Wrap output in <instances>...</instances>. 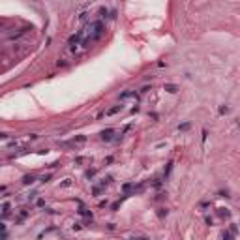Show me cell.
<instances>
[{
  "mask_svg": "<svg viewBox=\"0 0 240 240\" xmlns=\"http://www.w3.org/2000/svg\"><path fill=\"white\" fill-rule=\"evenodd\" d=\"M113 133H115V129H113V128L103 129V132H101V139H103V141H111V139H113Z\"/></svg>",
  "mask_w": 240,
  "mask_h": 240,
  "instance_id": "1",
  "label": "cell"
},
{
  "mask_svg": "<svg viewBox=\"0 0 240 240\" xmlns=\"http://www.w3.org/2000/svg\"><path fill=\"white\" fill-rule=\"evenodd\" d=\"M120 111H122V105H115V107H111V109H107V111H105V116H113V115H116Z\"/></svg>",
  "mask_w": 240,
  "mask_h": 240,
  "instance_id": "2",
  "label": "cell"
},
{
  "mask_svg": "<svg viewBox=\"0 0 240 240\" xmlns=\"http://www.w3.org/2000/svg\"><path fill=\"white\" fill-rule=\"evenodd\" d=\"M128 98H137L135 90H126V92H122V94H120V99H128Z\"/></svg>",
  "mask_w": 240,
  "mask_h": 240,
  "instance_id": "3",
  "label": "cell"
},
{
  "mask_svg": "<svg viewBox=\"0 0 240 240\" xmlns=\"http://www.w3.org/2000/svg\"><path fill=\"white\" fill-rule=\"evenodd\" d=\"M163 88H165V90H167L169 94H174V92H178V88H176V84H171V83H167V84L163 86Z\"/></svg>",
  "mask_w": 240,
  "mask_h": 240,
  "instance_id": "4",
  "label": "cell"
},
{
  "mask_svg": "<svg viewBox=\"0 0 240 240\" xmlns=\"http://www.w3.org/2000/svg\"><path fill=\"white\" fill-rule=\"evenodd\" d=\"M79 214H81V216H84V218H88V220L92 221V212H90V210H86V208H83V206H81V208H79Z\"/></svg>",
  "mask_w": 240,
  "mask_h": 240,
  "instance_id": "5",
  "label": "cell"
},
{
  "mask_svg": "<svg viewBox=\"0 0 240 240\" xmlns=\"http://www.w3.org/2000/svg\"><path fill=\"white\" fill-rule=\"evenodd\" d=\"M34 180H36V176H34V174H26V176H23V184H26V186H28V184H32Z\"/></svg>",
  "mask_w": 240,
  "mask_h": 240,
  "instance_id": "6",
  "label": "cell"
},
{
  "mask_svg": "<svg viewBox=\"0 0 240 240\" xmlns=\"http://www.w3.org/2000/svg\"><path fill=\"white\" fill-rule=\"evenodd\" d=\"M227 231H229L233 236H236V234H238V227H236V223H229V229H227Z\"/></svg>",
  "mask_w": 240,
  "mask_h": 240,
  "instance_id": "7",
  "label": "cell"
},
{
  "mask_svg": "<svg viewBox=\"0 0 240 240\" xmlns=\"http://www.w3.org/2000/svg\"><path fill=\"white\" fill-rule=\"evenodd\" d=\"M221 240H234V236H233L229 231H223V233H221Z\"/></svg>",
  "mask_w": 240,
  "mask_h": 240,
  "instance_id": "8",
  "label": "cell"
},
{
  "mask_svg": "<svg viewBox=\"0 0 240 240\" xmlns=\"http://www.w3.org/2000/svg\"><path fill=\"white\" fill-rule=\"evenodd\" d=\"M171 169H173V161H169V163H167V167L163 169V176H165V178L169 176V173H171Z\"/></svg>",
  "mask_w": 240,
  "mask_h": 240,
  "instance_id": "9",
  "label": "cell"
},
{
  "mask_svg": "<svg viewBox=\"0 0 240 240\" xmlns=\"http://www.w3.org/2000/svg\"><path fill=\"white\" fill-rule=\"evenodd\" d=\"M167 214H169L167 208H160V210H158V218H161V220H163V218H167Z\"/></svg>",
  "mask_w": 240,
  "mask_h": 240,
  "instance_id": "10",
  "label": "cell"
},
{
  "mask_svg": "<svg viewBox=\"0 0 240 240\" xmlns=\"http://www.w3.org/2000/svg\"><path fill=\"white\" fill-rule=\"evenodd\" d=\"M218 214H220L221 218H229V216H231V210H227V208H220V212H218Z\"/></svg>",
  "mask_w": 240,
  "mask_h": 240,
  "instance_id": "11",
  "label": "cell"
},
{
  "mask_svg": "<svg viewBox=\"0 0 240 240\" xmlns=\"http://www.w3.org/2000/svg\"><path fill=\"white\" fill-rule=\"evenodd\" d=\"M84 176H86V178H94V176H96V169H88V171L84 173Z\"/></svg>",
  "mask_w": 240,
  "mask_h": 240,
  "instance_id": "12",
  "label": "cell"
},
{
  "mask_svg": "<svg viewBox=\"0 0 240 240\" xmlns=\"http://www.w3.org/2000/svg\"><path fill=\"white\" fill-rule=\"evenodd\" d=\"M71 186V178H66L64 182H60V188H70Z\"/></svg>",
  "mask_w": 240,
  "mask_h": 240,
  "instance_id": "13",
  "label": "cell"
},
{
  "mask_svg": "<svg viewBox=\"0 0 240 240\" xmlns=\"http://www.w3.org/2000/svg\"><path fill=\"white\" fill-rule=\"evenodd\" d=\"M2 214H4V216H8V214H10V203L2 205Z\"/></svg>",
  "mask_w": 240,
  "mask_h": 240,
  "instance_id": "14",
  "label": "cell"
},
{
  "mask_svg": "<svg viewBox=\"0 0 240 240\" xmlns=\"http://www.w3.org/2000/svg\"><path fill=\"white\" fill-rule=\"evenodd\" d=\"M227 113H229V107L227 105H221L220 107V115H227Z\"/></svg>",
  "mask_w": 240,
  "mask_h": 240,
  "instance_id": "15",
  "label": "cell"
},
{
  "mask_svg": "<svg viewBox=\"0 0 240 240\" xmlns=\"http://www.w3.org/2000/svg\"><path fill=\"white\" fill-rule=\"evenodd\" d=\"M188 128H189V122H184V124H180V126H178V129H180V132H186Z\"/></svg>",
  "mask_w": 240,
  "mask_h": 240,
  "instance_id": "16",
  "label": "cell"
},
{
  "mask_svg": "<svg viewBox=\"0 0 240 240\" xmlns=\"http://www.w3.org/2000/svg\"><path fill=\"white\" fill-rule=\"evenodd\" d=\"M150 184L154 186V188H160V186H161V180H160V178H154V180H152Z\"/></svg>",
  "mask_w": 240,
  "mask_h": 240,
  "instance_id": "17",
  "label": "cell"
},
{
  "mask_svg": "<svg viewBox=\"0 0 240 240\" xmlns=\"http://www.w3.org/2000/svg\"><path fill=\"white\" fill-rule=\"evenodd\" d=\"M107 13H109L107 8H99V17H107Z\"/></svg>",
  "mask_w": 240,
  "mask_h": 240,
  "instance_id": "18",
  "label": "cell"
},
{
  "mask_svg": "<svg viewBox=\"0 0 240 240\" xmlns=\"http://www.w3.org/2000/svg\"><path fill=\"white\" fill-rule=\"evenodd\" d=\"M101 189H103V188H99V186H94V188H92V193H94V195H99V193H101Z\"/></svg>",
  "mask_w": 240,
  "mask_h": 240,
  "instance_id": "19",
  "label": "cell"
},
{
  "mask_svg": "<svg viewBox=\"0 0 240 240\" xmlns=\"http://www.w3.org/2000/svg\"><path fill=\"white\" fill-rule=\"evenodd\" d=\"M49 178H51V174H43V176H41L39 180H41L43 184H45V182H49Z\"/></svg>",
  "mask_w": 240,
  "mask_h": 240,
  "instance_id": "20",
  "label": "cell"
},
{
  "mask_svg": "<svg viewBox=\"0 0 240 240\" xmlns=\"http://www.w3.org/2000/svg\"><path fill=\"white\" fill-rule=\"evenodd\" d=\"M86 17H88V13H86V11H83V13H81V15H79V19H81V21H84V19H86Z\"/></svg>",
  "mask_w": 240,
  "mask_h": 240,
  "instance_id": "21",
  "label": "cell"
},
{
  "mask_svg": "<svg viewBox=\"0 0 240 240\" xmlns=\"http://www.w3.org/2000/svg\"><path fill=\"white\" fill-rule=\"evenodd\" d=\"M71 229H73V231H81V223H73Z\"/></svg>",
  "mask_w": 240,
  "mask_h": 240,
  "instance_id": "22",
  "label": "cell"
},
{
  "mask_svg": "<svg viewBox=\"0 0 240 240\" xmlns=\"http://www.w3.org/2000/svg\"><path fill=\"white\" fill-rule=\"evenodd\" d=\"M107 231H115V223H109L107 225Z\"/></svg>",
  "mask_w": 240,
  "mask_h": 240,
  "instance_id": "23",
  "label": "cell"
},
{
  "mask_svg": "<svg viewBox=\"0 0 240 240\" xmlns=\"http://www.w3.org/2000/svg\"><path fill=\"white\" fill-rule=\"evenodd\" d=\"M0 139H8V133H0Z\"/></svg>",
  "mask_w": 240,
  "mask_h": 240,
  "instance_id": "24",
  "label": "cell"
},
{
  "mask_svg": "<svg viewBox=\"0 0 240 240\" xmlns=\"http://www.w3.org/2000/svg\"><path fill=\"white\" fill-rule=\"evenodd\" d=\"M132 240H146L144 236H137V238H132Z\"/></svg>",
  "mask_w": 240,
  "mask_h": 240,
  "instance_id": "25",
  "label": "cell"
},
{
  "mask_svg": "<svg viewBox=\"0 0 240 240\" xmlns=\"http://www.w3.org/2000/svg\"><path fill=\"white\" fill-rule=\"evenodd\" d=\"M4 229H6V225H4V223H0V231H4Z\"/></svg>",
  "mask_w": 240,
  "mask_h": 240,
  "instance_id": "26",
  "label": "cell"
}]
</instances>
